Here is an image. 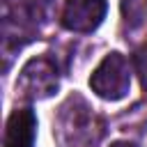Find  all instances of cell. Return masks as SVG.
<instances>
[{
	"label": "cell",
	"mask_w": 147,
	"mask_h": 147,
	"mask_svg": "<svg viewBox=\"0 0 147 147\" xmlns=\"http://www.w3.org/2000/svg\"><path fill=\"white\" fill-rule=\"evenodd\" d=\"M131 85V71H129V62L124 60L122 53H110L103 57V62L94 69L92 78H90V87L108 101H117L122 96H126Z\"/></svg>",
	"instance_id": "cell-3"
},
{
	"label": "cell",
	"mask_w": 147,
	"mask_h": 147,
	"mask_svg": "<svg viewBox=\"0 0 147 147\" xmlns=\"http://www.w3.org/2000/svg\"><path fill=\"white\" fill-rule=\"evenodd\" d=\"M53 7L55 0H5V41H11V37L18 34L32 39V32L51 21Z\"/></svg>",
	"instance_id": "cell-2"
},
{
	"label": "cell",
	"mask_w": 147,
	"mask_h": 147,
	"mask_svg": "<svg viewBox=\"0 0 147 147\" xmlns=\"http://www.w3.org/2000/svg\"><path fill=\"white\" fill-rule=\"evenodd\" d=\"M106 0H64L62 25L74 32H92L106 16Z\"/></svg>",
	"instance_id": "cell-5"
},
{
	"label": "cell",
	"mask_w": 147,
	"mask_h": 147,
	"mask_svg": "<svg viewBox=\"0 0 147 147\" xmlns=\"http://www.w3.org/2000/svg\"><path fill=\"white\" fill-rule=\"evenodd\" d=\"M37 133V117L30 108H16L5 129V147H32Z\"/></svg>",
	"instance_id": "cell-6"
},
{
	"label": "cell",
	"mask_w": 147,
	"mask_h": 147,
	"mask_svg": "<svg viewBox=\"0 0 147 147\" xmlns=\"http://www.w3.org/2000/svg\"><path fill=\"white\" fill-rule=\"evenodd\" d=\"M133 67H136V74L140 76L142 87L147 90V46H142L133 53Z\"/></svg>",
	"instance_id": "cell-7"
},
{
	"label": "cell",
	"mask_w": 147,
	"mask_h": 147,
	"mask_svg": "<svg viewBox=\"0 0 147 147\" xmlns=\"http://www.w3.org/2000/svg\"><path fill=\"white\" fill-rule=\"evenodd\" d=\"M110 147H136L133 142H126V140H117V142H113Z\"/></svg>",
	"instance_id": "cell-8"
},
{
	"label": "cell",
	"mask_w": 147,
	"mask_h": 147,
	"mask_svg": "<svg viewBox=\"0 0 147 147\" xmlns=\"http://www.w3.org/2000/svg\"><path fill=\"white\" fill-rule=\"evenodd\" d=\"M16 90L28 99H46L57 90V64L53 57H32L18 76Z\"/></svg>",
	"instance_id": "cell-4"
},
{
	"label": "cell",
	"mask_w": 147,
	"mask_h": 147,
	"mask_svg": "<svg viewBox=\"0 0 147 147\" xmlns=\"http://www.w3.org/2000/svg\"><path fill=\"white\" fill-rule=\"evenodd\" d=\"M53 136L62 147H96L103 138V122L78 94L69 96L55 119Z\"/></svg>",
	"instance_id": "cell-1"
}]
</instances>
